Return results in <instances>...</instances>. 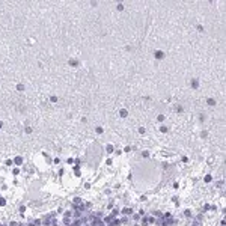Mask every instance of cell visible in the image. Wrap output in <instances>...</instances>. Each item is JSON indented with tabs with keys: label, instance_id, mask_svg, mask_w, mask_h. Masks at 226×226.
Wrapping results in <instances>:
<instances>
[{
	"label": "cell",
	"instance_id": "6da1fadb",
	"mask_svg": "<svg viewBox=\"0 0 226 226\" xmlns=\"http://www.w3.org/2000/svg\"><path fill=\"white\" fill-rule=\"evenodd\" d=\"M93 226H104V225H103V223H101L100 220H97V222H95V223H93Z\"/></svg>",
	"mask_w": 226,
	"mask_h": 226
}]
</instances>
